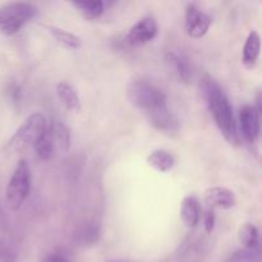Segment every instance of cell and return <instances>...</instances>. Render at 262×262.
<instances>
[{
    "instance_id": "obj_1",
    "label": "cell",
    "mask_w": 262,
    "mask_h": 262,
    "mask_svg": "<svg viewBox=\"0 0 262 262\" xmlns=\"http://www.w3.org/2000/svg\"><path fill=\"white\" fill-rule=\"evenodd\" d=\"M201 91L210 113L225 140L233 146L239 145V133L233 115V107L227 95L220 89L219 84L209 77L202 81Z\"/></svg>"
},
{
    "instance_id": "obj_2",
    "label": "cell",
    "mask_w": 262,
    "mask_h": 262,
    "mask_svg": "<svg viewBox=\"0 0 262 262\" xmlns=\"http://www.w3.org/2000/svg\"><path fill=\"white\" fill-rule=\"evenodd\" d=\"M38 9L31 3L12 2L0 7V32L3 35H15L26 23L36 17Z\"/></svg>"
},
{
    "instance_id": "obj_3",
    "label": "cell",
    "mask_w": 262,
    "mask_h": 262,
    "mask_svg": "<svg viewBox=\"0 0 262 262\" xmlns=\"http://www.w3.org/2000/svg\"><path fill=\"white\" fill-rule=\"evenodd\" d=\"M46 127L48 122L42 114L40 113L31 114L10 137L7 145V151L9 154H18L30 147L31 145H35L45 132Z\"/></svg>"
},
{
    "instance_id": "obj_4",
    "label": "cell",
    "mask_w": 262,
    "mask_h": 262,
    "mask_svg": "<svg viewBox=\"0 0 262 262\" xmlns=\"http://www.w3.org/2000/svg\"><path fill=\"white\" fill-rule=\"evenodd\" d=\"M127 96L130 104L143 112L150 110L166 104V95L163 90L147 79H135L128 84Z\"/></svg>"
},
{
    "instance_id": "obj_5",
    "label": "cell",
    "mask_w": 262,
    "mask_h": 262,
    "mask_svg": "<svg viewBox=\"0 0 262 262\" xmlns=\"http://www.w3.org/2000/svg\"><path fill=\"white\" fill-rule=\"evenodd\" d=\"M31 189V169L26 160L18 161L17 166L14 169L12 178L7 188V206L12 211H17L20 209L23 202L30 194Z\"/></svg>"
},
{
    "instance_id": "obj_6",
    "label": "cell",
    "mask_w": 262,
    "mask_h": 262,
    "mask_svg": "<svg viewBox=\"0 0 262 262\" xmlns=\"http://www.w3.org/2000/svg\"><path fill=\"white\" fill-rule=\"evenodd\" d=\"M207 241L201 234L192 233L183 239L177 250L181 262H202L207 255Z\"/></svg>"
},
{
    "instance_id": "obj_7",
    "label": "cell",
    "mask_w": 262,
    "mask_h": 262,
    "mask_svg": "<svg viewBox=\"0 0 262 262\" xmlns=\"http://www.w3.org/2000/svg\"><path fill=\"white\" fill-rule=\"evenodd\" d=\"M158 33V23L152 17H143L128 31L125 36V41L128 45L143 46L147 42L152 41Z\"/></svg>"
},
{
    "instance_id": "obj_8",
    "label": "cell",
    "mask_w": 262,
    "mask_h": 262,
    "mask_svg": "<svg viewBox=\"0 0 262 262\" xmlns=\"http://www.w3.org/2000/svg\"><path fill=\"white\" fill-rule=\"evenodd\" d=\"M211 18L202 12L197 5L188 4L186 9V31L192 38H201L209 31Z\"/></svg>"
},
{
    "instance_id": "obj_9",
    "label": "cell",
    "mask_w": 262,
    "mask_h": 262,
    "mask_svg": "<svg viewBox=\"0 0 262 262\" xmlns=\"http://www.w3.org/2000/svg\"><path fill=\"white\" fill-rule=\"evenodd\" d=\"M241 130L248 143L253 145L260 136V113L253 105H245L239 112Z\"/></svg>"
},
{
    "instance_id": "obj_10",
    "label": "cell",
    "mask_w": 262,
    "mask_h": 262,
    "mask_svg": "<svg viewBox=\"0 0 262 262\" xmlns=\"http://www.w3.org/2000/svg\"><path fill=\"white\" fill-rule=\"evenodd\" d=\"M146 114H147L151 124L158 129L164 130V132H177L181 128V123L177 119L176 115L169 110L168 104L160 105V106L150 110Z\"/></svg>"
},
{
    "instance_id": "obj_11",
    "label": "cell",
    "mask_w": 262,
    "mask_h": 262,
    "mask_svg": "<svg viewBox=\"0 0 262 262\" xmlns=\"http://www.w3.org/2000/svg\"><path fill=\"white\" fill-rule=\"evenodd\" d=\"M205 200L211 207L229 210L235 206V196L230 189L224 187H212L205 192Z\"/></svg>"
},
{
    "instance_id": "obj_12",
    "label": "cell",
    "mask_w": 262,
    "mask_h": 262,
    "mask_svg": "<svg viewBox=\"0 0 262 262\" xmlns=\"http://www.w3.org/2000/svg\"><path fill=\"white\" fill-rule=\"evenodd\" d=\"M49 130H50L51 140H53L54 150L59 152L66 154L71 148V130L60 120H51L48 123Z\"/></svg>"
},
{
    "instance_id": "obj_13",
    "label": "cell",
    "mask_w": 262,
    "mask_h": 262,
    "mask_svg": "<svg viewBox=\"0 0 262 262\" xmlns=\"http://www.w3.org/2000/svg\"><path fill=\"white\" fill-rule=\"evenodd\" d=\"M181 217L187 228H194L201 219V206L194 196L184 197L181 205Z\"/></svg>"
},
{
    "instance_id": "obj_14",
    "label": "cell",
    "mask_w": 262,
    "mask_h": 262,
    "mask_svg": "<svg viewBox=\"0 0 262 262\" xmlns=\"http://www.w3.org/2000/svg\"><path fill=\"white\" fill-rule=\"evenodd\" d=\"M261 50V38L256 31H251L247 36L245 46H243L242 61L246 68L251 69L257 63L258 55Z\"/></svg>"
},
{
    "instance_id": "obj_15",
    "label": "cell",
    "mask_w": 262,
    "mask_h": 262,
    "mask_svg": "<svg viewBox=\"0 0 262 262\" xmlns=\"http://www.w3.org/2000/svg\"><path fill=\"white\" fill-rule=\"evenodd\" d=\"M166 61L173 67L174 72H176L177 76H178V78L182 82H184V83H189L191 82L192 68L188 58L186 55L170 51V53L166 54Z\"/></svg>"
},
{
    "instance_id": "obj_16",
    "label": "cell",
    "mask_w": 262,
    "mask_h": 262,
    "mask_svg": "<svg viewBox=\"0 0 262 262\" xmlns=\"http://www.w3.org/2000/svg\"><path fill=\"white\" fill-rule=\"evenodd\" d=\"M56 91H58L59 99L61 100L67 109L76 113L81 112V100L72 84H69L68 82H60L56 86Z\"/></svg>"
},
{
    "instance_id": "obj_17",
    "label": "cell",
    "mask_w": 262,
    "mask_h": 262,
    "mask_svg": "<svg viewBox=\"0 0 262 262\" xmlns=\"http://www.w3.org/2000/svg\"><path fill=\"white\" fill-rule=\"evenodd\" d=\"M147 164L160 173H166L174 168L176 160L169 151L155 150L148 155Z\"/></svg>"
},
{
    "instance_id": "obj_18",
    "label": "cell",
    "mask_w": 262,
    "mask_h": 262,
    "mask_svg": "<svg viewBox=\"0 0 262 262\" xmlns=\"http://www.w3.org/2000/svg\"><path fill=\"white\" fill-rule=\"evenodd\" d=\"M46 28L51 33V36L55 38L56 42H59L64 48L72 49V50H76V49L81 48V38L74 35V33L68 32V31L63 30V28L51 27V26H49Z\"/></svg>"
},
{
    "instance_id": "obj_19",
    "label": "cell",
    "mask_w": 262,
    "mask_h": 262,
    "mask_svg": "<svg viewBox=\"0 0 262 262\" xmlns=\"http://www.w3.org/2000/svg\"><path fill=\"white\" fill-rule=\"evenodd\" d=\"M239 242L247 250H255L258 248V239H260V233L258 229L251 223H246L239 229Z\"/></svg>"
},
{
    "instance_id": "obj_20",
    "label": "cell",
    "mask_w": 262,
    "mask_h": 262,
    "mask_svg": "<svg viewBox=\"0 0 262 262\" xmlns=\"http://www.w3.org/2000/svg\"><path fill=\"white\" fill-rule=\"evenodd\" d=\"M72 4L89 20L97 19L105 10V4L102 2H73Z\"/></svg>"
},
{
    "instance_id": "obj_21",
    "label": "cell",
    "mask_w": 262,
    "mask_h": 262,
    "mask_svg": "<svg viewBox=\"0 0 262 262\" xmlns=\"http://www.w3.org/2000/svg\"><path fill=\"white\" fill-rule=\"evenodd\" d=\"M33 146H35L36 154H37V156L41 159V160H49V159H51V156H53L54 151L55 150H54L53 140H51L49 125L46 127L45 132L42 133V136L38 138V141Z\"/></svg>"
},
{
    "instance_id": "obj_22",
    "label": "cell",
    "mask_w": 262,
    "mask_h": 262,
    "mask_svg": "<svg viewBox=\"0 0 262 262\" xmlns=\"http://www.w3.org/2000/svg\"><path fill=\"white\" fill-rule=\"evenodd\" d=\"M258 258H260L258 248H255V250L243 248V250H239L235 253H233L225 262H258Z\"/></svg>"
},
{
    "instance_id": "obj_23",
    "label": "cell",
    "mask_w": 262,
    "mask_h": 262,
    "mask_svg": "<svg viewBox=\"0 0 262 262\" xmlns=\"http://www.w3.org/2000/svg\"><path fill=\"white\" fill-rule=\"evenodd\" d=\"M10 238V227L8 223L7 215L0 206V246H7L8 239Z\"/></svg>"
},
{
    "instance_id": "obj_24",
    "label": "cell",
    "mask_w": 262,
    "mask_h": 262,
    "mask_svg": "<svg viewBox=\"0 0 262 262\" xmlns=\"http://www.w3.org/2000/svg\"><path fill=\"white\" fill-rule=\"evenodd\" d=\"M17 252L8 246H0V262H15Z\"/></svg>"
},
{
    "instance_id": "obj_25",
    "label": "cell",
    "mask_w": 262,
    "mask_h": 262,
    "mask_svg": "<svg viewBox=\"0 0 262 262\" xmlns=\"http://www.w3.org/2000/svg\"><path fill=\"white\" fill-rule=\"evenodd\" d=\"M215 222H216V216H215L214 210H207L204 215V223H205V230L207 234H211L212 230L215 228Z\"/></svg>"
},
{
    "instance_id": "obj_26",
    "label": "cell",
    "mask_w": 262,
    "mask_h": 262,
    "mask_svg": "<svg viewBox=\"0 0 262 262\" xmlns=\"http://www.w3.org/2000/svg\"><path fill=\"white\" fill-rule=\"evenodd\" d=\"M41 262H72V260L69 257H67L64 253L53 252V253H49V255H46Z\"/></svg>"
}]
</instances>
